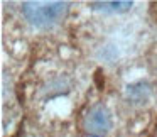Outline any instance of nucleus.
Wrapping results in <instances>:
<instances>
[{"mask_svg":"<svg viewBox=\"0 0 157 137\" xmlns=\"http://www.w3.org/2000/svg\"><path fill=\"white\" fill-rule=\"evenodd\" d=\"M93 7H100L105 10H127L132 7V2H100V4H91Z\"/></svg>","mask_w":157,"mask_h":137,"instance_id":"obj_3","label":"nucleus"},{"mask_svg":"<svg viewBox=\"0 0 157 137\" xmlns=\"http://www.w3.org/2000/svg\"><path fill=\"white\" fill-rule=\"evenodd\" d=\"M85 130L88 135L91 137H103L112 127V117H110L108 110L101 105H95L88 110L85 115Z\"/></svg>","mask_w":157,"mask_h":137,"instance_id":"obj_2","label":"nucleus"},{"mask_svg":"<svg viewBox=\"0 0 157 137\" xmlns=\"http://www.w3.org/2000/svg\"><path fill=\"white\" fill-rule=\"evenodd\" d=\"M22 12L31 24L37 27L52 25L64 17L68 12L66 2H24Z\"/></svg>","mask_w":157,"mask_h":137,"instance_id":"obj_1","label":"nucleus"}]
</instances>
